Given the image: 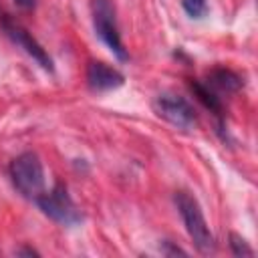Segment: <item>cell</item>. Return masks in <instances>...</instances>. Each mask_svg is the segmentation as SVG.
Wrapping results in <instances>:
<instances>
[{
	"label": "cell",
	"mask_w": 258,
	"mask_h": 258,
	"mask_svg": "<svg viewBox=\"0 0 258 258\" xmlns=\"http://www.w3.org/2000/svg\"><path fill=\"white\" fill-rule=\"evenodd\" d=\"M175 206L179 210V216L185 224V230L194 242V246L202 252V254H210L216 248V240L214 234L208 228V222L202 214L200 204L196 202L194 196H189L187 191H177L175 194Z\"/></svg>",
	"instance_id": "1"
},
{
	"label": "cell",
	"mask_w": 258,
	"mask_h": 258,
	"mask_svg": "<svg viewBox=\"0 0 258 258\" xmlns=\"http://www.w3.org/2000/svg\"><path fill=\"white\" fill-rule=\"evenodd\" d=\"M10 177H12L14 187L24 198L36 200L42 194L44 171H42V163H40L36 153L24 151L18 157H14L12 163H10Z\"/></svg>",
	"instance_id": "2"
},
{
	"label": "cell",
	"mask_w": 258,
	"mask_h": 258,
	"mask_svg": "<svg viewBox=\"0 0 258 258\" xmlns=\"http://www.w3.org/2000/svg\"><path fill=\"white\" fill-rule=\"evenodd\" d=\"M34 202L50 220L62 226H77L83 220V214L71 200L64 183H56L50 191H42Z\"/></svg>",
	"instance_id": "3"
},
{
	"label": "cell",
	"mask_w": 258,
	"mask_h": 258,
	"mask_svg": "<svg viewBox=\"0 0 258 258\" xmlns=\"http://www.w3.org/2000/svg\"><path fill=\"white\" fill-rule=\"evenodd\" d=\"M93 22L99 38L111 48V52L119 60H127V50L121 42V34L115 20V8L111 0H93Z\"/></svg>",
	"instance_id": "4"
},
{
	"label": "cell",
	"mask_w": 258,
	"mask_h": 258,
	"mask_svg": "<svg viewBox=\"0 0 258 258\" xmlns=\"http://www.w3.org/2000/svg\"><path fill=\"white\" fill-rule=\"evenodd\" d=\"M155 111L159 117H163L179 129H187L196 123V111L189 105V101L173 93H161L155 99Z\"/></svg>",
	"instance_id": "5"
},
{
	"label": "cell",
	"mask_w": 258,
	"mask_h": 258,
	"mask_svg": "<svg viewBox=\"0 0 258 258\" xmlns=\"http://www.w3.org/2000/svg\"><path fill=\"white\" fill-rule=\"evenodd\" d=\"M2 28H4L6 36H8L14 44H18L20 48H24V52L30 54L44 71H52V58H50L48 52L30 36V32H28L26 28H22L20 24H16V22L10 20V18H2Z\"/></svg>",
	"instance_id": "6"
},
{
	"label": "cell",
	"mask_w": 258,
	"mask_h": 258,
	"mask_svg": "<svg viewBox=\"0 0 258 258\" xmlns=\"http://www.w3.org/2000/svg\"><path fill=\"white\" fill-rule=\"evenodd\" d=\"M87 83L93 91L103 93V91H111V89L121 87L125 83V77L117 69L105 64V62L93 60L87 67Z\"/></svg>",
	"instance_id": "7"
},
{
	"label": "cell",
	"mask_w": 258,
	"mask_h": 258,
	"mask_svg": "<svg viewBox=\"0 0 258 258\" xmlns=\"http://www.w3.org/2000/svg\"><path fill=\"white\" fill-rule=\"evenodd\" d=\"M208 85L218 93H236V91H240L242 89V85H244V81H242V77L238 75V73H234V71H230V69H222V67H218V69H214V71H210V75H208Z\"/></svg>",
	"instance_id": "8"
},
{
	"label": "cell",
	"mask_w": 258,
	"mask_h": 258,
	"mask_svg": "<svg viewBox=\"0 0 258 258\" xmlns=\"http://www.w3.org/2000/svg\"><path fill=\"white\" fill-rule=\"evenodd\" d=\"M191 91H194L196 97L204 103L206 109H210V111L216 113V115H222V113H224L222 99L218 97V93H216L210 85H204V83H200V81H191Z\"/></svg>",
	"instance_id": "9"
},
{
	"label": "cell",
	"mask_w": 258,
	"mask_h": 258,
	"mask_svg": "<svg viewBox=\"0 0 258 258\" xmlns=\"http://www.w3.org/2000/svg\"><path fill=\"white\" fill-rule=\"evenodd\" d=\"M230 248H232L234 256H254V248H250L248 242L242 236H238L236 232L230 234Z\"/></svg>",
	"instance_id": "10"
},
{
	"label": "cell",
	"mask_w": 258,
	"mask_h": 258,
	"mask_svg": "<svg viewBox=\"0 0 258 258\" xmlns=\"http://www.w3.org/2000/svg\"><path fill=\"white\" fill-rule=\"evenodd\" d=\"M181 6L191 18H202L208 10L206 0H181Z\"/></svg>",
	"instance_id": "11"
},
{
	"label": "cell",
	"mask_w": 258,
	"mask_h": 258,
	"mask_svg": "<svg viewBox=\"0 0 258 258\" xmlns=\"http://www.w3.org/2000/svg\"><path fill=\"white\" fill-rule=\"evenodd\" d=\"M163 252H165V254H169V256H173V254H183V256H185V254H187L185 250H181V248H175V246H171L169 242H165V250H163Z\"/></svg>",
	"instance_id": "12"
},
{
	"label": "cell",
	"mask_w": 258,
	"mask_h": 258,
	"mask_svg": "<svg viewBox=\"0 0 258 258\" xmlns=\"http://www.w3.org/2000/svg\"><path fill=\"white\" fill-rule=\"evenodd\" d=\"M16 256H38V252L34 250V248H20V250H16Z\"/></svg>",
	"instance_id": "13"
},
{
	"label": "cell",
	"mask_w": 258,
	"mask_h": 258,
	"mask_svg": "<svg viewBox=\"0 0 258 258\" xmlns=\"http://www.w3.org/2000/svg\"><path fill=\"white\" fill-rule=\"evenodd\" d=\"M20 8H26V10H30V8H34V4H36V0H14Z\"/></svg>",
	"instance_id": "14"
}]
</instances>
